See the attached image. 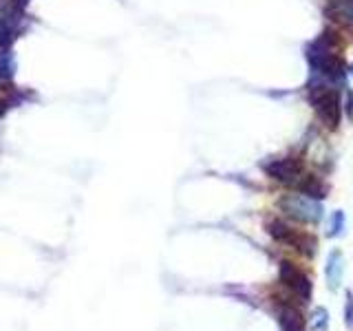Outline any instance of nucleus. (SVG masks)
<instances>
[{"instance_id":"f257e3e1","label":"nucleus","mask_w":353,"mask_h":331,"mask_svg":"<svg viewBox=\"0 0 353 331\" xmlns=\"http://www.w3.org/2000/svg\"><path fill=\"white\" fill-rule=\"evenodd\" d=\"M279 208L290 219L298 221V223L316 225L323 221V205H320L316 199L305 197V194H285L279 201Z\"/></svg>"},{"instance_id":"f03ea898","label":"nucleus","mask_w":353,"mask_h":331,"mask_svg":"<svg viewBox=\"0 0 353 331\" xmlns=\"http://www.w3.org/2000/svg\"><path fill=\"white\" fill-rule=\"evenodd\" d=\"M312 104L316 108L318 117L323 119V124L329 130H336L340 124V115H342V104H340L338 91L327 88V86H318L312 91Z\"/></svg>"},{"instance_id":"7ed1b4c3","label":"nucleus","mask_w":353,"mask_h":331,"mask_svg":"<svg viewBox=\"0 0 353 331\" xmlns=\"http://www.w3.org/2000/svg\"><path fill=\"white\" fill-rule=\"evenodd\" d=\"M268 230H270L272 239H276L279 243H285V245L298 250L301 254H305V257H314L316 250H318V241L312 234H303V232L290 228L287 223H283V221H279V219L270 221Z\"/></svg>"},{"instance_id":"20e7f679","label":"nucleus","mask_w":353,"mask_h":331,"mask_svg":"<svg viewBox=\"0 0 353 331\" xmlns=\"http://www.w3.org/2000/svg\"><path fill=\"white\" fill-rule=\"evenodd\" d=\"M309 60H312L314 69L329 77V80H340L342 77V62L340 58H336L334 49H331V44L327 38H320L312 44V49H309Z\"/></svg>"},{"instance_id":"39448f33","label":"nucleus","mask_w":353,"mask_h":331,"mask_svg":"<svg viewBox=\"0 0 353 331\" xmlns=\"http://www.w3.org/2000/svg\"><path fill=\"white\" fill-rule=\"evenodd\" d=\"M279 274H281V283L290 287L296 296H301L303 301L312 298V281H309V276L303 270H298L292 261H283Z\"/></svg>"},{"instance_id":"423d86ee","label":"nucleus","mask_w":353,"mask_h":331,"mask_svg":"<svg viewBox=\"0 0 353 331\" xmlns=\"http://www.w3.org/2000/svg\"><path fill=\"white\" fill-rule=\"evenodd\" d=\"M265 170L272 177V179L281 181V183H294L301 179V170L303 166L298 159H292V157H285V159H276L272 163L265 166Z\"/></svg>"},{"instance_id":"0eeeda50","label":"nucleus","mask_w":353,"mask_h":331,"mask_svg":"<svg viewBox=\"0 0 353 331\" xmlns=\"http://www.w3.org/2000/svg\"><path fill=\"white\" fill-rule=\"evenodd\" d=\"M325 276H327V285L331 292H336L342 279H345V257H342L340 250H334L327 259V268H325Z\"/></svg>"},{"instance_id":"6e6552de","label":"nucleus","mask_w":353,"mask_h":331,"mask_svg":"<svg viewBox=\"0 0 353 331\" xmlns=\"http://www.w3.org/2000/svg\"><path fill=\"white\" fill-rule=\"evenodd\" d=\"M329 16L336 20L338 25L353 29V0H331Z\"/></svg>"},{"instance_id":"1a4fd4ad","label":"nucleus","mask_w":353,"mask_h":331,"mask_svg":"<svg viewBox=\"0 0 353 331\" xmlns=\"http://www.w3.org/2000/svg\"><path fill=\"white\" fill-rule=\"evenodd\" d=\"M279 323H281V331H305V320L303 314L298 312L296 307L285 305L279 312Z\"/></svg>"},{"instance_id":"9d476101","label":"nucleus","mask_w":353,"mask_h":331,"mask_svg":"<svg viewBox=\"0 0 353 331\" xmlns=\"http://www.w3.org/2000/svg\"><path fill=\"white\" fill-rule=\"evenodd\" d=\"M298 190H301V194L312 197V199H316V201H318V199H325L327 197L329 185L323 179H318V177L309 174V177H305L303 181H298Z\"/></svg>"},{"instance_id":"9b49d317","label":"nucleus","mask_w":353,"mask_h":331,"mask_svg":"<svg viewBox=\"0 0 353 331\" xmlns=\"http://www.w3.org/2000/svg\"><path fill=\"white\" fill-rule=\"evenodd\" d=\"M14 77V55L9 47H0V82H7Z\"/></svg>"},{"instance_id":"f8f14e48","label":"nucleus","mask_w":353,"mask_h":331,"mask_svg":"<svg viewBox=\"0 0 353 331\" xmlns=\"http://www.w3.org/2000/svg\"><path fill=\"white\" fill-rule=\"evenodd\" d=\"M312 331H327L329 329V312L325 307H316L312 312Z\"/></svg>"},{"instance_id":"ddd939ff","label":"nucleus","mask_w":353,"mask_h":331,"mask_svg":"<svg viewBox=\"0 0 353 331\" xmlns=\"http://www.w3.org/2000/svg\"><path fill=\"white\" fill-rule=\"evenodd\" d=\"M345 232V212L336 210L334 217H331V225H329V237H340Z\"/></svg>"},{"instance_id":"4468645a","label":"nucleus","mask_w":353,"mask_h":331,"mask_svg":"<svg viewBox=\"0 0 353 331\" xmlns=\"http://www.w3.org/2000/svg\"><path fill=\"white\" fill-rule=\"evenodd\" d=\"M345 316H347V327H349V329H353V294H351V292H347Z\"/></svg>"},{"instance_id":"2eb2a0df","label":"nucleus","mask_w":353,"mask_h":331,"mask_svg":"<svg viewBox=\"0 0 353 331\" xmlns=\"http://www.w3.org/2000/svg\"><path fill=\"white\" fill-rule=\"evenodd\" d=\"M27 3H29V0H16V3H14V5H16L18 9H22V7H25Z\"/></svg>"},{"instance_id":"dca6fc26","label":"nucleus","mask_w":353,"mask_h":331,"mask_svg":"<svg viewBox=\"0 0 353 331\" xmlns=\"http://www.w3.org/2000/svg\"><path fill=\"white\" fill-rule=\"evenodd\" d=\"M351 75H353V66H351Z\"/></svg>"}]
</instances>
